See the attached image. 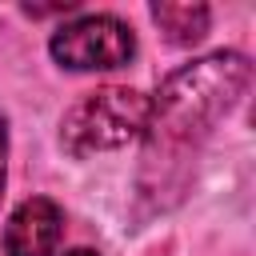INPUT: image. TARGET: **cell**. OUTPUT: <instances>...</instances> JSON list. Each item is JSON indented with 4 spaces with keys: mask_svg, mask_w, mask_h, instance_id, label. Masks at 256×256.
<instances>
[{
    "mask_svg": "<svg viewBox=\"0 0 256 256\" xmlns=\"http://www.w3.org/2000/svg\"><path fill=\"white\" fill-rule=\"evenodd\" d=\"M64 236V212L48 196L24 200L4 228V252L8 256H52Z\"/></svg>",
    "mask_w": 256,
    "mask_h": 256,
    "instance_id": "obj_4",
    "label": "cell"
},
{
    "mask_svg": "<svg viewBox=\"0 0 256 256\" xmlns=\"http://www.w3.org/2000/svg\"><path fill=\"white\" fill-rule=\"evenodd\" d=\"M4 156H8V132H4V116H0V192H4Z\"/></svg>",
    "mask_w": 256,
    "mask_h": 256,
    "instance_id": "obj_6",
    "label": "cell"
},
{
    "mask_svg": "<svg viewBox=\"0 0 256 256\" xmlns=\"http://www.w3.org/2000/svg\"><path fill=\"white\" fill-rule=\"evenodd\" d=\"M64 256H96V252H88V248H76V252H64Z\"/></svg>",
    "mask_w": 256,
    "mask_h": 256,
    "instance_id": "obj_7",
    "label": "cell"
},
{
    "mask_svg": "<svg viewBox=\"0 0 256 256\" xmlns=\"http://www.w3.org/2000/svg\"><path fill=\"white\" fill-rule=\"evenodd\" d=\"M244 84H248V60L236 52H212L172 72L156 92V100H148V124H144L148 168L196 148L212 132V124L236 104Z\"/></svg>",
    "mask_w": 256,
    "mask_h": 256,
    "instance_id": "obj_1",
    "label": "cell"
},
{
    "mask_svg": "<svg viewBox=\"0 0 256 256\" xmlns=\"http://www.w3.org/2000/svg\"><path fill=\"white\" fill-rule=\"evenodd\" d=\"M144 124H148V96H140L136 88H100L68 108L60 140L68 156H92L124 148L128 140L144 136Z\"/></svg>",
    "mask_w": 256,
    "mask_h": 256,
    "instance_id": "obj_2",
    "label": "cell"
},
{
    "mask_svg": "<svg viewBox=\"0 0 256 256\" xmlns=\"http://www.w3.org/2000/svg\"><path fill=\"white\" fill-rule=\"evenodd\" d=\"M136 36L116 16H80L52 36V56L72 72H108L128 64Z\"/></svg>",
    "mask_w": 256,
    "mask_h": 256,
    "instance_id": "obj_3",
    "label": "cell"
},
{
    "mask_svg": "<svg viewBox=\"0 0 256 256\" xmlns=\"http://www.w3.org/2000/svg\"><path fill=\"white\" fill-rule=\"evenodd\" d=\"M152 20L160 24V32H164L172 44H196V40H204L212 12H208L204 4H176V0H160V4H152Z\"/></svg>",
    "mask_w": 256,
    "mask_h": 256,
    "instance_id": "obj_5",
    "label": "cell"
}]
</instances>
